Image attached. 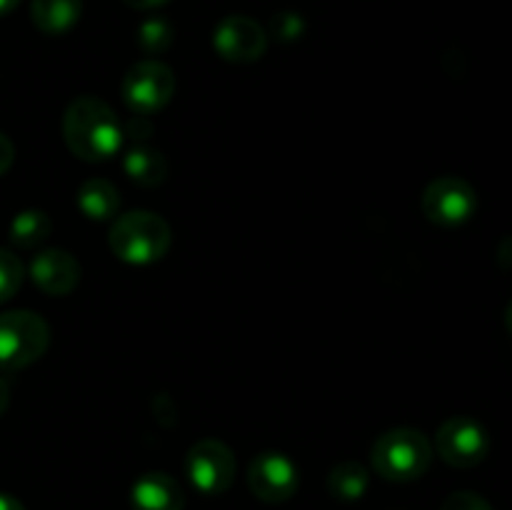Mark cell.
<instances>
[{"label": "cell", "mask_w": 512, "mask_h": 510, "mask_svg": "<svg viewBox=\"0 0 512 510\" xmlns=\"http://www.w3.org/2000/svg\"><path fill=\"white\" fill-rule=\"evenodd\" d=\"M63 138L70 153L88 163L113 158L123 145V128L108 103L93 95L75 98L63 115Z\"/></svg>", "instance_id": "obj_1"}, {"label": "cell", "mask_w": 512, "mask_h": 510, "mask_svg": "<svg viewBox=\"0 0 512 510\" xmlns=\"http://www.w3.org/2000/svg\"><path fill=\"white\" fill-rule=\"evenodd\" d=\"M110 250L123 263L150 265L158 263L173 243L170 225L150 210H133L115 218L108 235Z\"/></svg>", "instance_id": "obj_2"}, {"label": "cell", "mask_w": 512, "mask_h": 510, "mask_svg": "<svg viewBox=\"0 0 512 510\" xmlns=\"http://www.w3.org/2000/svg\"><path fill=\"white\" fill-rule=\"evenodd\" d=\"M370 460L380 478L390 483H410L428 473L433 463V445L420 430L393 428L375 440Z\"/></svg>", "instance_id": "obj_3"}, {"label": "cell", "mask_w": 512, "mask_h": 510, "mask_svg": "<svg viewBox=\"0 0 512 510\" xmlns=\"http://www.w3.org/2000/svg\"><path fill=\"white\" fill-rule=\"evenodd\" d=\"M50 343V328L38 313L8 310L0 313V368L20 370L43 358Z\"/></svg>", "instance_id": "obj_4"}, {"label": "cell", "mask_w": 512, "mask_h": 510, "mask_svg": "<svg viewBox=\"0 0 512 510\" xmlns=\"http://www.w3.org/2000/svg\"><path fill=\"white\" fill-rule=\"evenodd\" d=\"M173 95L175 75L160 60H140L123 78V100L135 115L158 113Z\"/></svg>", "instance_id": "obj_5"}, {"label": "cell", "mask_w": 512, "mask_h": 510, "mask_svg": "<svg viewBox=\"0 0 512 510\" xmlns=\"http://www.w3.org/2000/svg\"><path fill=\"white\" fill-rule=\"evenodd\" d=\"M185 470H188V478L200 493L205 495H220L233 485L235 470V455L223 440L205 438L198 440L193 448L188 450V458H185Z\"/></svg>", "instance_id": "obj_6"}, {"label": "cell", "mask_w": 512, "mask_h": 510, "mask_svg": "<svg viewBox=\"0 0 512 510\" xmlns=\"http://www.w3.org/2000/svg\"><path fill=\"white\" fill-rule=\"evenodd\" d=\"M435 450L453 468H475L488 458V430L468 415H455L440 425L435 435Z\"/></svg>", "instance_id": "obj_7"}, {"label": "cell", "mask_w": 512, "mask_h": 510, "mask_svg": "<svg viewBox=\"0 0 512 510\" xmlns=\"http://www.w3.org/2000/svg\"><path fill=\"white\" fill-rule=\"evenodd\" d=\"M475 208H478V195L473 185L458 175L435 178L423 193V213L428 215L430 223L443 225V228L468 223Z\"/></svg>", "instance_id": "obj_8"}, {"label": "cell", "mask_w": 512, "mask_h": 510, "mask_svg": "<svg viewBox=\"0 0 512 510\" xmlns=\"http://www.w3.org/2000/svg\"><path fill=\"white\" fill-rule=\"evenodd\" d=\"M248 485L250 493L263 503H285L298 490V468L285 453L265 450L250 460Z\"/></svg>", "instance_id": "obj_9"}, {"label": "cell", "mask_w": 512, "mask_h": 510, "mask_svg": "<svg viewBox=\"0 0 512 510\" xmlns=\"http://www.w3.org/2000/svg\"><path fill=\"white\" fill-rule=\"evenodd\" d=\"M213 48L228 63H255L268 50V35L263 25L248 15H228L215 28Z\"/></svg>", "instance_id": "obj_10"}, {"label": "cell", "mask_w": 512, "mask_h": 510, "mask_svg": "<svg viewBox=\"0 0 512 510\" xmlns=\"http://www.w3.org/2000/svg\"><path fill=\"white\" fill-rule=\"evenodd\" d=\"M30 278L45 295H68L80 283V263L68 250L48 248L30 260Z\"/></svg>", "instance_id": "obj_11"}, {"label": "cell", "mask_w": 512, "mask_h": 510, "mask_svg": "<svg viewBox=\"0 0 512 510\" xmlns=\"http://www.w3.org/2000/svg\"><path fill=\"white\" fill-rule=\"evenodd\" d=\"M133 510H183L185 493L168 473H145L130 488Z\"/></svg>", "instance_id": "obj_12"}, {"label": "cell", "mask_w": 512, "mask_h": 510, "mask_svg": "<svg viewBox=\"0 0 512 510\" xmlns=\"http://www.w3.org/2000/svg\"><path fill=\"white\" fill-rule=\"evenodd\" d=\"M83 13V0H33L30 18L45 35H63L73 28Z\"/></svg>", "instance_id": "obj_13"}, {"label": "cell", "mask_w": 512, "mask_h": 510, "mask_svg": "<svg viewBox=\"0 0 512 510\" xmlns=\"http://www.w3.org/2000/svg\"><path fill=\"white\" fill-rule=\"evenodd\" d=\"M80 213L90 220H110L115 218L120 208V195L110 180L105 178H90L80 185L78 195H75Z\"/></svg>", "instance_id": "obj_14"}, {"label": "cell", "mask_w": 512, "mask_h": 510, "mask_svg": "<svg viewBox=\"0 0 512 510\" xmlns=\"http://www.w3.org/2000/svg\"><path fill=\"white\" fill-rule=\"evenodd\" d=\"M123 168L130 180H135L143 188H155L165 180L168 175V160L160 150L145 148V145H135L125 153Z\"/></svg>", "instance_id": "obj_15"}, {"label": "cell", "mask_w": 512, "mask_h": 510, "mask_svg": "<svg viewBox=\"0 0 512 510\" xmlns=\"http://www.w3.org/2000/svg\"><path fill=\"white\" fill-rule=\"evenodd\" d=\"M50 230H53V223H50L48 213L35 208L23 210V213L15 215L13 223H10V243L18 245V248L23 250H30L35 248V245L43 243L50 235Z\"/></svg>", "instance_id": "obj_16"}, {"label": "cell", "mask_w": 512, "mask_h": 510, "mask_svg": "<svg viewBox=\"0 0 512 510\" xmlns=\"http://www.w3.org/2000/svg\"><path fill=\"white\" fill-rule=\"evenodd\" d=\"M368 483H370L368 470H365L360 463H353V460H345V463L335 465L328 475L330 493L340 500L363 498L365 490H368Z\"/></svg>", "instance_id": "obj_17"}, {"label": "cell", "mask_w": 512, "mask_h": 510, "mask_svg": "<svg viewBox=\"0 0 512 510\" xmlns=\"http://www.w3.org/2000/svg\"><path fill=\"white\" fill-rule=\"evenodd\" d=\"M138 43L145 53L150 55L163 53V50H168L170 43H173V28H170L168 20L163 18L145 20L138 30Z\"/></svg>", "instance_id": "obj_18"}, {"label": "cell", "mask_w": 512, "mask_h": 510, "mask_svg": "<svg viewBox=\"0 0 512 510\" xmlns=\"http://www.w3.org/2000/svg\"><path fill=\"white\" fill-rule=\"evenodd\" d=\"M25 278V268L20 263L18 255L10 250L0 248V303H8L15 293L20 290Z\"/></svg>", "instance_id": "obj_19"}, {"label": "cell", "mask_w": 512, "mask_h": 510, "mask_svg": "<svg viewBox=\"0 0 512 510\" xmlns=\"http://www.w3.org/2000/svg\"><path fill=\"white\" fill-rule=\"evenodd\" d=\"M440 510H493V505L478 493H470V490H458V493L448 495Z\"/></svg>", "instance_id": "obj_20"}, {"label": "cell", "mask_w": 512, "mask_h": 510, "mask_svg": "<svg viewBox=\"0 0 512 510\" xmlns=\"http://www.w3.org/2000/svg\"><path fill=\"white\" fill-rule=\"evenodd\" d=\"M273 28L275 33L280 35V40H295L303 33V20L295 13H280L278 18L273 20Z\"/></svg>", "instance_id": "obj_21"}, {"label": "cell", "mask_w": 512, "mask_h": 510, "mask_svg": "<svg viewBox=\"0 0 512 510\" xmlns=\"http://www.w3.org/2000/svg\"><path fill=\"white\" fill-rule=\"evenodd\" d=\"M15 160V145L13 140L8 138L5 133H0V175H5L10 170Z\"/></svg>", "instance_id": "obj_22"}, {"label": "cell", "mask_w": 512, "mask_h": 510, "mask_svg": "<svg viewBox=\"0 0 512 510\" xmlns=\"http://www.w3.org/2000/svg\"><path fill=\"white\" fill-rule=\"evenodd\" d=\"M125 5H130V8L135 10H155L160 8V5L170 3V0H123Z\"/></svg>", "instance_id": "obj_23"}, {"label": "cell", "mask_w": 512, "mask_h": 510, "mask_svg": "<svg viewBox=\"0 0 512 510\" xmlns=\"http://www.w3.org/2000/svg\"><path fill=\"white\" fill-rule=\"evenodd\" d=\"M8 403H10V385L8 380L0 378V418H3L5 410H8Z\"/></svg>", "instance_id": "obj_24"}, {"label": "cell", "mask_w": 512, "mask_h": 510, "mask_svg": "<svg viewBox=\"0 0 512 510\" xmlns=\"http://www.w3.org/2000/svg\"><path fill=\"white\" fill-rule=\"evenodd\" d=\"M0 510H25V508L18 498H13V495L0 493Z\"/></svg>", "instance_id": "obj_25"}, {"label": "cell", "mask_w": 512, "mask_h": 510, "mask_svg": "<svg viewBox=\"0 0 512 510\" xmlns=\"http://www.w3.org/2000/svg\"><path fill=\"white\" fill-rule=\"evenodd\" d=\"M20 5V0H0V15H8L13 13L15 8Z\"/></svg>", "instance_id": "obj_26"}, {"label": "cell", "mask_w": 512, "mask_h": 510, "mask_svg": "<svg viewBox=\"0 0 512 510\" xmlns=\"http://www.w3.org/2000/svg\"><path fill=\"white\" fill-rule=\"evenodd\" d=\"M505 325H508V330L512 335V300L508 303V310H505Z\"/></svg>", "instance_id": "obj_27"}]
</instances>
